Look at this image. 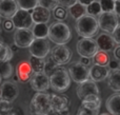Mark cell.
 <instances>
[{
  "label": "cell",
  "instance_id": "obj_25",
  "mask_svg": "<svg viewBox=\"0 0 120 115\" xmlns=\"http://www.w3.org/2000/svg\"><path fill=\"white\" fill-rule=\"evenodd\" d=\"M33 35L38 39H46L49 34V25L46 23H35L33 27Z\"/></svg>",
  "mask_w": 120,
  "mask_h": 115
},
{
  "label": "cell",
  "instance_id": "obj_53",
  "mask_svg": "<svg viewBox=\"0 0 120 115\" xmlns=\"http://www.w3.org/2000/svg\"><path fill=\"white\" fill-rule=\"evenodd\" d=\"M0 95H1V91H0Z\"/></svg>",
  "mask_w": 120,
  "mask_h": 115
},
{
  "label": "cell",
  "instance_id": "obj_47",
  "mask_svg": "<svg viewBox=\"0 0 120 115\" xmlns=\"http://www.w3.org/2000/svg\"><path fill=\"white\" fill-rule=\"evenodd\" d=\"M48 115H61L59 111H55V110H51Z\"/></svg>",
  "mask_w": 120,
  "mask_h": 115
},
{
  "label": "cell",
  "instance_id": "obj_16",
  "mask_svg": "<svg viewBox=\"0 0 120 115\" xmlns=\"http://www.w3.org/2000/svg\"><path fill=\"white\" fill-rule=\"evenodd\" d=\"M96 43H97L98 49L104 51V52H111L116 46V42H115L113 36L108 33H101L100 35H98Z\"/></svg>",
  "mask_w": 120,
  "mask_h": 115
},
{
  "label": "cell",
  "instance_id": "obj_12",
  "mask_svg": "<svg viewBox=\"0 0 120 115\" xmlns=\"http://www.w3.org/2000/svg\"><path fill=\"white\" fill-rule=\"evenodd\" d=\"M30 82L33 90L36 92H45L50 89V77L43 72L34 73Z\"/></svg>",
  "mask_w": 120,
  "mask_h": 115
},
{
  "label": "cell",
  "instance_id": "obj_32",
  "mask_svg": "<svg viewBox=\"0 0 120 115\" xmlns=\"http://www.w3.org/2000/svg\"><path fill=\"white\" fill-rule=\"evenodd\" d=\"M86 12H87V14L91 15V16H94V17L99 16L102 13L99 0H95V1H93L91 4H89V5L86 6Z\"/></svg>",
  "mask_w": 120,
  "mask_h": 115
},
{
  "label": "cell",
  "instance_id": "obj_10",
  "mask_svg": "<svg viewBox=\"0 0 120 115\" xmlns=\"http://www.w3.org/2000/svg\"><path fill=\"white\" fill-rule=\"evenodd\" d=\"M35 37L30 29H17L14 33V44L17 48H29Z\"/></svg>",
  "mask_w": 120,
  "mask_h": 115
},
{
  "label": "cell",
  "instance_id": "obj_46",
  "mask_svg": "<svg viewBox=\"0 0 120 115\" xmlns=\"http://www.w3.org/2000/svg\"><path fill=\"white\" fill-rule=\"evenodd\" d=\"M60 114L61 115H68L70 114V110H68V108H65V109L61 110V111H60Z\"/></svg>",
  "mask_w": 120,
  "mask_h": 115
},
{
  "label": "cell",
  "instance_id": "obj_39",
  "mask_svg": "<svg viewBox=\"0 0 120 115\" xmlns=\"http://www.w3.org/2000/svg\"><path fill=\"white\" fill-rule=\"evenodd\" d=\"M108 67L109 69H110V71H114V70H118L120 69L119 68V60H117V59H112L110 61H109L108 63Z\"/></svg>",
  "mask_w": 120,
  "mask_h": 115
},
{
  "label": "cell",
  "instance_id": "obj_35",
  "mask_svg": "<svg viewBox=\"0 0 120 115\" xmlns=\"http://www.w3.org/2000/svg\"><path fill=\"white\" fill-rule=\"evenodd\" d=\"M38 5L45 8L50 11H54L59 5L57 0H38Z\"/></svg>",
  "mask_w": 120,
  "mask_h": 115
},
{
  "label": "cell",
  "instance_id": "obj_3",
  "mask_svg": "<svg viewBox=\"0 0 120 115\" xmlns=\"http://www.w3.org/2000/svg\"><path fill=\"white\" fill-rule=\"evenodd\" d=\"M30 109L33 114L48 115L51 108V94L44 92H37L31 100Z\"/></svg>",
  "mask_w": 120,
  "mask_h": 115
},
{
  "label": "cell",
  "instance_id": "obj_18",
  "mask_svg": "<svg viewBox=\"0 0 120 115\" xmlns=\"http://www.w3.org/2000/svg\"><path fill=\"white\" fill-rule=\"evenodd\" d=\"M110 74V69L108 67H102V65H94L90 68V79L95 82L103 81L106 79Z\"/></svg>",
  "mask_w": 120,
  "mask_h": 115
},
{
  "label": "cell",
  "instance_id": "obj_9",
  "mask_svg": "<svg viewBox=\"0 0 120 115\" xmlns=\"http://www.w3.org/2000/svg\"><path fill=\"white\" fill-rule=\"evenodd\" d=\"M51 58L59 65H66L72 58V52L65 44H57L51 50Z\"/></svg>",
  "mask_w": 120,
  "mask_h": 115
},
{
  "label": "cell",
  "instance_id": "obj_8",
  "mask_svg": "<svg viewBox=\"0 0 120 115\" xmlns=\"http://www.w3.org/2000/svg\"><path fill=\"white\" fill-rule=\"evenodd\" d=\"M29 51L31 56L44 59L51 52V46L46 39L35 38L34 41L31 43V46H29Z\"/></svg>",
  "mask_w": 120,
  "mask_h": 115
},
{
  "label": "cell",
  "instance_id": "obj_56",
  "mask_svg": "<svg viewBox=\"0 0 120 115\" xmlns=\"http://www.w3.org/2000/svg\"><path fill=\"white\" fill-rule=\"evenodd\" d=\"M57 1H58V0H57Z\"/></svg>",
  "mask_w": 120,
  "mask_h": 115
},
{
  "label": "cell",
  "instance_id": "obj_34",
  "mask_svg": "<svg viewBox=\"0 0 120 115\" xmlns=\"http://www.w3.org/2000/svg\"><path fill=\"white\" fill-rule=\"evenodd\" d=\"M99 3L103 13H114L115 11L114 0H99Z\"/></svg>",
  "mask_w": 120,
  "mask_h": 115
},
{
  "label": "cell",
  "instance_id": "obj_29",
  "mask_svg": "<svg viewBox=\"0 0 120 115\" xmlns=\"http://www.w3.org/2000/svg\"><path fill=\"white\" fill-rule=\"evenodd\" d=\"M13 65L10 63V61H1L0 62V76L1 78L8 79L13 75Z\"/></svg>",
  "mask_w": 120,
  "mask_h": 115
},
{
  "label": "cell",
  "instance_id": "obj_6",
  "mask_svg": "<svg viewBox=\"0 0 120 115\" xmlns=\"http://www.w3.org/2000/svg\"><path fill=\"white\" fill-rule=\"evenodd\" d=\"M98 24H99V29H101L104 33L113 34L115 29L117 27L119 21L118 16L115 13H103L98 16Z\"/></svg>",
  "mask_w": 120,
  "mask_h": 115
},
{
  "label": "cell",
  "instance_id": "obj_41",
  "mask_svg": "<svg viewBox=\"0 0 120 115\" xmlns=\"http://www.w3.org/2000/svg\"><path fill=\"white\" fill-rule=\"evenodd\" d=\"M112 36H113V38H114L116 44H120V23H118L117 27L115 29V31L113 32Z\"/></svg>",
  "mask_w": 120,
  "mask_h": 115
},
{
  "label": "cell",
  "instance_id": "obj_40",
  "mask_svg": "<svg viewBox=\"0 0 120 115\" xmlns=\"http://www.w3.org/2000/svg\"><path fill=\"white\" fill-rule=\"evenodd\" d=\"M76 2H78V0H58L59 5L63 6V8H70L73 4H75Z\"/></svg>",
  "mask_w": 120,
  "mask_h": 115
},
{
  "label": "cell",
  "instance_id": "obj_43",
  "mask_svg": "<svg viewBox=\"0 0 120 115\" xmlns=\"http://www.w3.org/2000/svg\"><path fill=\"white\" fill-rule=\"evenodd\" d=\"M114 57L117 60H120V44H117L114 49Z\"/></svg>",
  "mask_w": 120,
  "mask_h": 115
},
{
  "label": "cell",
  "instance_id": "obj_21",
  "mask_svg": "<svg viewBox=\"0 0 120 115\" xmlns=\"http://www.w3.org/2000/svg\"><path fill=\"white\" fill-rule=\"evenodd\" d=\"M81 106L91 110H99L101 107V99H100L99 95L97 94L87 95L82 99Z\"/></svg>",
  "mask_w": 120,
  "mask_h": 115
},
{
  "label": "cell",
  "instance_id": "obj_22",
  "mask_svg": "<svg viewBox=\"0 0 120 115\" xmlns=\"http://www.w3.org/2000/svg\"><path fill=\"white\" fill-rule=\"evenodd\" d=\"M106 109L112 115H120V94L111 95L106 100Z\"/></svg>",
  "mask_w": 120,
  "mask_h": 115
},
{
  "label": "cell",
  "instance_id": "obj_4",
  "mask_svg": "<svg viewBox=\"0 0 120 115\" xmlns=\"http://www.w3.org/2000/svg\"><path fill=\"white\" fill-rule=\"evenodd\" d=\"M71 86V77L64 68H59L50 76V87L58 93L65 92Z\"/></svg>",
  "mask_w": 120,
  "mask_h": 115
},
{
  "label": "cell",
  "instance_id": "obj_45",
  "mask_svg": "<svg viewBox=\"0 0 120 115\" xmlns=\"http://www.w3.org/2000/svg\"><path fill=\"white\" fill-rule=\"evenodd\" d=\"M93 1H95V0H78L79 3L83 4V5H85V6H87L89 4H91Z\"/></svg>",
  "mask_w": 120,
  "mask_h": 115
},
{
  "label": "cell",
  "instance_id": "obj_13",
  "mask_svg": "<svg viewBox=\"0 0 120 115\" xmlns=\"http://www.w3.org/2000/svg\"><path fill=\"white\" fill-rule=\"evenodd\" d=\"M0 91H1L0 98L11 101V103H13L18 97L19 94V89L17 84L14 81H10V80H5L4 82H2Z\"/></svg>",
  "mask_w": 120,
  "mask_h": 115
},
{
  "label": "cell",
  "instance_id": "obj_33",
  "mask_svg": "<svg viewBox=\"0 0 120 115\" xmlns=\"http://www.w3.org/2000/svg\"><path fill=\"white\" fill-rule=\"evenodd\" d=\"M53 12H54L55 19H57L58 21H63L68 18V10H66L65 8H63V6H61V5H58Z\"/></svg>",
  "mask_w": 120,
  "mask_h": 115
},
{
  "label": "cell",
  "instance_id": "obj_20",
  "mask_svg": "<svg viewBox=\"0 0 120 115\" xmlns=\"http://www.w3.org/2000/svg\"><path fill=\"white\" fill-rule=\"evenodd\" d=\"M68 104H70V100L65 95L51 94V108H52V110L60 112L61 110L68 108Z\"/></svg>",
  "mask_w": 120,
  "mask_h": 115
},
{
  "label": "cell",
  "instance_id": "obj_11",
  "mask_svg": "<svg viewBox=\"0 0 120 115\" xmlns=\"http://www.w3.org/2000/svg\"><path fill=\"white\" fill-rule=\"evenodd\" d=\"M11 20L13 21L16 29H30L34 23L31 13L29 11L21 10V8H19L15 13L14 16L11 18Z\"/></svg>",
  "mask_w": 120,
  "mask_h": 115
},
{
  "label": "cell",
  "instance_id": "obj_14",
  "mask_svg": "<svg viewBox=\"0 0 120 115\" xmlns=\"http://www.w3.org/2000/svg\"><path fill=\"white\" fill-rule=\"evenodd\" d=\"M76 92H77V96L82 100L87 95H91V94L99 95V89H98L95 81H93L91 79H87L77 86Z\"/></svg>",
  "mask_w": 120,
  "mask_h": 115
},
{
  "label": "cell",
  "instance_id": "obj_54",
  "mask_svg": "<svg viewBox=\"0 0 120 115\" xmlns=\"http://www.w3.org/2000/svg\"><path fill=\"white\" fill-rule=\"evenodd\" d=\"M114 1H117V0H114Z\"/></svg>",
  "mask_w": 120,
  "mask_h": 115
},
{
  "label": "cell",
  "instance_id": "obj_28",
  "mask_svg": "<svg viewBox=\"0 0 120 115\" xmlns=\"http://www.w3.org/2000/svg\"><path fill=\"white\" fill-rule=\"evenodd\" d=\"M13 58V50L11 46L0 41V62L1 61H10Z\"/></svg>",
  "mask_w": 120,
  "mask_h": 115
},
{
  "label": "cell",
  "instance_id": "obj_31",
  "mask_svg": "<svg viewBox=\"0 0 120 115\" xmlns=\"http://www.w3.org/2000/svg\"><path fill=\"white\" fill-rule=\"evenodd\" d=\"M19 8L25 11H33L38 5V0H16Z\"/></svg>",
  "mask_w": 120,
  "mask_h": 115
},
{
  "label": "cell",
  "instance_id": "obj_27",
  "mask_svg": "<svg viewBox=\"0 0 120 115\" xmlns=\"http://www.w3.org/2000/svg\"><path fill=\"white\" fill-rule=\"evenodd\" d=\"M29 62L31 65V68L33 70L34 73H40L43 72L44 65H45V60L42 58H37V57L31 56L29 59Z\"/></svg>",
  "mask_w": 120,
  "mask_h": 115
},
{
  "label": "cell",
  "instance_id": "obj_24",
  "mask_svg": "<svg viewBox=\"0 0 120 115\" xmlns=\"http://www.w3.org/2000/svg\"><path fill=\"white\" fill-rule=\"evenodd\" d=\"M68 14L73 17L74 19H79L80 17L84 16V15L87 14L86 12V6L83 5V4L79 3V2H76L75 4H73L72 6H70L68 10Z\"/></svg>",
  "mask_w": 120,
  "mask_h": 115
},
{
  "label": "cell",
  "instance_id": "obj_42",
  "mask_svg": "<svg viewBox=\"0 0 120 115\" xmlns=\"http://www.w3.org/2000/svg\"><path fill=\"white\" fill-rule=\"evenodd\" d=\"M80 62L82 65H84L85 67H90L93 63V61H92V58H89V57H81Z\"/></svg>",
  "mask_w": 120,
  "mask_h": 115
},
{
  "label": "cell",
  "instance_id": "obj_23",
  "mask_svg": "<svg viewBox=\"0 0 120 115\" xmlns=\"http://www.w3.org/2000/svg\"><path fill=\"white\" fill-rule=\"evenodd\" d=\"M108 84L114 92H120V69L110 71L108 76Z\"/></svg>",
  "mask_w": 120,
  "mask_h": 115
},
{
  "label": "cell",
  "instance_id": "obj_7",
  "mask_svg": "<svg viewBox=\"0 0 120 115\" xmlns=\"http://www.w3.org/2000/svg\"><path fill=\"white\" fill-rule=\"evenodd\" d=\"M76 49L77 53L81 57H89V58H92L99 50L96 43V40L93 38H81L77 42Z\"/></svg>",
  "mask_w": 120,
  "mask_h": 115
},
{
  "label": "cell",
  "instance_id": "obj_50",
  "mask_svg": "<svg viewBox=\"0 0 120 115\" xmlns=\"http://www.w3.org/2000/svg\"><path fill=\"white\" fill-rule=\"evenodd\" d=\"M1 79H2V78H1V76H0V84H1Z\"/></svg>",
  "mask_w": 120,
  "mask_h": 115
},
{
  "label": "cell",
  "instance_id": "obj_15",
  "mask_svg": "<svg viewBox=\"0 0 120 115\" xmlns=\"http://www.w3.org/2000/svg\"><path fill=\"white\" fill-rule=\"evenodd\" d=\"M19 10L16 0H0V17L11 19Z\"/></svg>",
  "mask_w": 120,
  "mask_h": 115
},
{
  "label": "cell",
  "instance_id": "obj_51",
  "mask_svg": "<svg viewBox=\"0 0 120 115\" xmlns=\"http://www.w3.org/2000/svg\"><path fill=\"white\" fill-rule=\"evenodd\" d=\"M0 24H1V17H0Z\"/></svg>",
  "mask_w": 120,
  "mask_h": 115
},
{
  "label": "cell",
  "instance_id": "obj_37",
  "mask_svg": "<svg viewBox=\"0 0 120 115\" xmlns=\"http://www.w3.org/2000/svg\"><path fill=\"white\" fill-rule=\"evenodd\" d=\"M12 109H13V103L0 98V111L8 112V111H11Z\"/></svg>",
  "mask_w": 120,
  "mask_h": 115
},
{
  "label": "cell",
  "instance_id": "obj_19",
  "mask_svg": "<svg viewBox=\"0 0 120 115\" xmlns=\"http://www.w3.org/2000/svg\"><path fill=\"white\" fill-rule=\"evenodd\" d=\"M34 23H48L51 19V11L37 5L31 13Z\"/></svg>",
  "mask_w": 120,
  "mask_h": 115
},
{
  "label": "cell",
  "instance_id": "obj_49",
  "mask_svg": "<svg viewBox=\"0 0 120 115\" xmlns=\"http://www.w3.org/2000/svg\"><path fill=\"white\" fill-rule=\"evenodd\" d=\"M6 115H17V114H14V113H10V114H6Z\"/></svg>",
  "mask_w": 120,
  "mask_h": 115
},
{
  "label": "cell",
  "instance_id": "obj_5",
  "mask_svg": "<svg viewBox=\"0 0 120 115\" xmlns=\"http://www.w3.org/2000/svg\"><path fill=\"white\" fill-rule=\"evenodd\" d=\"M68 75H70L71 79L74 80L78 84L85 81V80L90 79V68L85 67L80 61L72 63L70 65V68H68Z\"/></svg>",
  "mask_w": 120,
  "mask_h": 115
},
{
  "label": "cell",
  "instance_id": "obj_30",
  "mask_svg": "<svg viewBox=\"0 0 120 115\" xmlns=\"http://www.w3.org/2000/svg\"><path fill=\"white\" fill-rule=\"evenodd\" d=\"M59 68H61V65H59L57 62H55V61L50 57V58H49L48 60L45 61L43 73H45L46 75H48L49 77H50V76L52 75V74L54 73V72H56L57 70L59 69Z\"/></svg>",
  "mask_w": 120,
  "mask_h": 115
},
{
  "label": "cell",
  "instance_id": "obj_38",
  "mask_svg": "<svg viewBox=\"0 0 120 115\" xmlns=\"http://www.w3.org/2000/svg\"><path fill=\"white\" fill-rule=\"evenodd\" d=\"M2 27H3V30L6 32H14L15 31V25L14 23H13V21L11 20V19H5V20L3 21V24H2Z\"/></svg>",
  "mask_w": 120,
  "mask_h": 115
},
{
  "label": "cell",
  "instance_id": "obj_17",
  "mask_svg": "<svg viewBox=\"0 0 120 115\" xmlns=\"http://www.w3.org/2000/svg\"><path fill=\"white\" fill-rule=\"evenodd\" d=\"M34 72L31 68L29 61H21L18 63L16 69V75L18 76V79L20 82H27L31 80Z\"/></svg>",
  "mask_w": 120,
  "mask_h": 115
},
{
  "label": "cell",
  "instance_id": "obj_26",
  "mask_svg": "<svg viewBox=\"0 0 120 115\" xmlns=\"http://www.w3.org/2000/svg\"><path fill=\"white\" fill-rule=\"evenodd\" d=\"M92 61L94 65H102V67H108V63L110 61V56H109L108 52L98 50L96 54L92 57Z\"/></svg>",
  "mask_w": 120,
  "mask_h": 115
},
{
  "label": "cell",
  "instance_id": "obj_48",
  "mask_svg": "<svg viewBox=\"0 0 120 115\" xmlns=\"http://www.w3.org/2000/svg\"><path fill=\"white\" fill-rule=\"evenodd\" d=\"M101 115H112V114H110V113H103V114H101Z\"/></svg>",
  "mask_w": 120,
  "mask_h": 115
},
{
  "label": "cell",
  "instance_id": "obj_52",
  "mask_svg": "<svg viewBox=\"0 0 120 115\" xmlns=\"http://www.w3.org/2000/svg\"><path fill=\"white\" fill-rule=\"evenodd\" d=\"M119 68H120V60H119Z\"/></svg>",
  "mask_w": 120,
  "mask_h": 115
},
{
  "label": "cell",
  "instance_id": "obj_2",
  "mask_svg": "<svg viewBox=\"0 0 120 115\" xmlns=\"http://www.w3.org/2000/svg\"><path fill=\"white\" fill-rule=\"evenodd\" d=\"M48 38L56 44H66L72 38V33L68 24L57 21L49 27Z\"/></svg>",
  "mask_w": 120,
  "mask_h": 115
},
{
  "label": "cell",
  "instance_id": "obj_36",
  "mask_svg": "<svg viewBox=\"0 0 120 115\" xmlns=\"http://www.w3.org/2000/svg\"><path fill=\"white\" fill-rule=\"evenodd\" d=\"M99 114V110H91L84 108L80 105L78 111H77V115H98Z\"/></svg>",
  "mask_w": 120,
  "mask_h": 115
},
{
  "label": "cell",
  "instance_id": "obj_1",
  "mask_svg": "<svg viewBox=\"0 0 120 115\" xmlns=\"http://www.w3.org/2000/svg\"><path fill=\"white\" fill-rule=\"evenodd\" d=\"M75 30L82 38H92L98 33L99 24L96 17L86 14L76 20Z\"/></svg>",
  "mask_w": 120,
  "mask_h": 115
},
{
  "label": "cell",
  "instance_id": "obj_44",
  "mask_svg": "<svg viewBox=\"0 0 120 115\" xmlns=\"http://www.w3.org/2000/svg\"><path fill=\"white\" fill-rule=\"evenodd\" d=\"M114 13L118 17H120V0L115 1V11H114Z\"/></svg>",
  "mask_w": 120,
  "mask_h": 115
},
{
  "label": "cell",
  "instance_id": "obj_55",
  "mask_svg": "<svg viewBox=\"0 0 120 115\" xmlns=\"http://www.w3.org/2000/svg\"><path fill=\"white\" fill-rule=\"evenodd\" d=\"M33 115H36V114H33Z\"/></svg>",
  "mask_w": 120,
  "mask_h": 115
}]
</instances>
